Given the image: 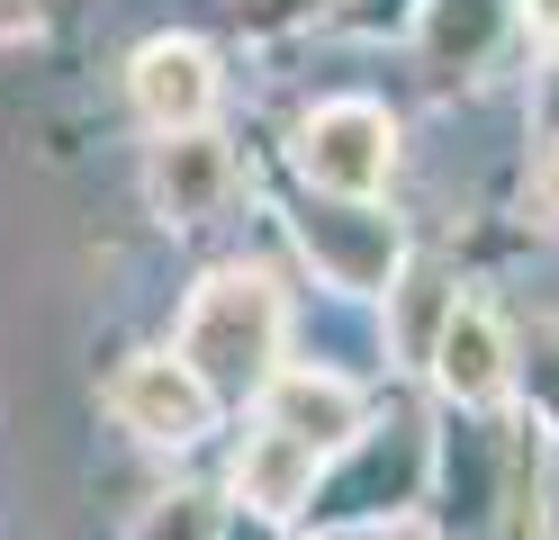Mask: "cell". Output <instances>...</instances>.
<instances>
[{
    "label": "cell",
    "mask_w": 559,
    "mask_h": 540,
    "mask_svg": "<svg viewBox=\"0 0 559 540\" xmlns=\"http://www.w3.org/2000/svg\"><path fill=\"white\" fill-rule=\"evenodd\" d=\"M280 288L262 271H217L181 315V360L217 396H253L280 379Z\"/></svg>",
    "instance_id": "obj_1"
},
{
    "label": "cell",
    "mask_w": 559,
    "mask_h": 540,
    "mask_svg": "<svg viewBox=\"0 0 559 540\" xmlns=\"http://www.w3.org/2000/svg\"><path fill=\"white\" fill-rule=\"evenodd\" d=\"M298 252H307L334 288H353V298H379V288H397V271H406L397 216H379L370 199H334V190L298 216Z\"/></svg>",
    "instance_id": "obj_2"
},
{
    "label": "cell",
    "mask_w": 559,
    "mask_h": 540,
    "mask_svg": "<svg viewBox=\"0 0 559 540\" xmlns=\"http://www.w3.org/2000/svg\"><path fill=\"white\" fill-rule=\"evenodd\" d=\"M397 163V127H389V108H370V99H325L317 118L298 127V171L317 180V190L334 199H370L379 180H389Z\"/></svg>",
    "instance_id": "obj_3"
},
{
    "label": "cell",
    "mask_w": 559,
    "mask_h": 540,
    "mask_svg": "<svg viewBox=\"0 0 559 540\" xmlns=\"http://www.w3.org/2000/svg\"><path fill=\"white\" fill-rule=\"evenodd\" d=\"M109 415L135 432V442H154V451H190L207 432V415H217V387H207L190 360L145 351V360H127V370L109 379Z\"/></svg>",
    "instance_id": "obj_4"
},
{
    "label": "cell",
    "mask_w": 559,
    "mask_h": 540,
    "mask_svg": "<svg viewBox=\"0 0 559 540\" xmlns=\"http://www.w3.org/2000/svg\"><path fill=\"white\" fill-rule=\"evenodd\" d=\"M127 91H135L154 135H181V127H207V108H217V63H207V46H190V36H154V46L135 55Z\"/></svg>",
    "instance_id": "obj_5"
},
{
    "label": "cell",
    "mask_w": 559,
    "mask_h": 540,
    "mask_svg": "<svg viewBox=\"0 0 559 540\" xmlns=\"http://www.w3.org/2000/svg\"><path fill=\"white\" fill-rule=\"evenodd\" d=\"M523 0H425L415 10V46H425L433 82H469V72L497 63V46L514 36Z\"/></svg>",
    "instance_id": "obj_6"
},
{
    "label": "cell",
    "mask_w": 559,
    "mask_h": 540,
    "mask_svg": "<svg viewBox=\"0 0 559 540\" xmlns=\"http://www.w3.org/2000/svg\"><path fill=\"white\" fill-rule=\"evenodd\" d=\"M433 379H442V396L451 406H497L506 396V379H514V343H506V324L487 315V307H451L442 315V334H433Z\"/></svg>",
    "instance_id": "obj_7"
},
{
    "label": "cell",
    "mask_w": 559,
    "mask_h": 540,
    "mask_svg": "<svg viewBox=\"0 0 559 540\" xmlns=\"http://www.w3.org/2000/svg\"><path fill=\"white\" fill-rule=\"evenodd\" d=\"M226 199H235V154H226V135H207V127L163 135V154H154V207L171 216V226H207Z\"/></svg>",
    "instance_id": "obj_8"
},
{
    "label": "cell",
    "mask_w": 559,
    "mask_h": 540,
    "mask_svg": "<svg viewBox=\"0 0 559 540\" xmlns=\"http://www.w3.org/2000/svg\"><path fill=\"white\" fill-rule=\"evenodd\" d=\"M262 415L280 423V432H298L307 451H353L361 442V396L343 387V379H317V370H280L271 387H262Z\"/></svg>",
    "instance_id": "obj_9"
},
{
    "label": "cell",
    "mask_w": 559,
    "mask_h": 540,
    "mask_svg": "<svg viewBox=\"0 0 559 540\" xmlns=\"http://www.w3.org/2000/svg\"><path fill=\"white\" fill-rule=\"evenodd\" d=\"M317 459L325 451H307L298 432H280V423H262L253 442H243V459H235V495L253 504L262 523H289L307 495H317Z\"/></svg>",
    "instance_id": "obj_10"
},
{
    "label": "cell",
    "mask_w": 559,
    "mask_h": 540,
    "mask_svg": "<svg viewBox=\"0 0 559 540\" xmlns=\"http://www.w3.org/2000/svg\"><path fill=\"white\" fill-rule=\"evenodd\" d=\"M135 540H226V523H217V504L207 495H154L145 504V523H135Z\"/></svg>",
    "instance_id": "obj_11"
},
{
    "label": "cell",
    "mask_w": 559,
    "mask_h": 540,
    "mask_svg": "<svg viewBox=\"0 0 559 540\" xmlns=\"http://www.w3.org/2000/svg\"><path fill=\"white\" fill-rule=\"evenodd\" d=\"M325 0H235V27L243 36H289V27H307Z\"/></svg>",
    "instance_id": "obj_12"
},
{
    "label": "cell",
    "mask_w": 559,
    "mask_h": 540,
    "mask_svg": "<svg viewBox=\"0 0 559 540\" xmlns=\"http://www.w3.org/2000/svg\"><path fill=\"white\" fill-rule=\"evenodd\" d=\"M533 118H542V135H559V36H550V63L533 82Z\"/></svg>",
    "instance_id": "obj_13"
},
{
    "label": "cell",
    "mask_w": 559,
    "mask_h": 540,
    "mask_svg": "<svg viewBox=\"0 0 559 540\" xmlns=\"http://www.w3.org/2000/svg\"><path fill=\"white\" fill-rule=\"evenodd\" d=\"M533 207H542L550 226H559V135H550V154L533 163Z\"/></svg>",
    "instance_id": "obj_14"
},
{
    "label": "cell",
    "mask_w": 559,
    "mask_h": 540,
    "mask_svg": "<svg viewBox=\"0 0 559 540\" xmlns=\"http://www.w3.org/2000/svg\"><path fill=\"white\" fill-rule=\"evenodd\" d=\"M46 0H0V46H19V36H37Z\"/></svg>",
    "instance_id": "obj_15"
}]
</instances>
